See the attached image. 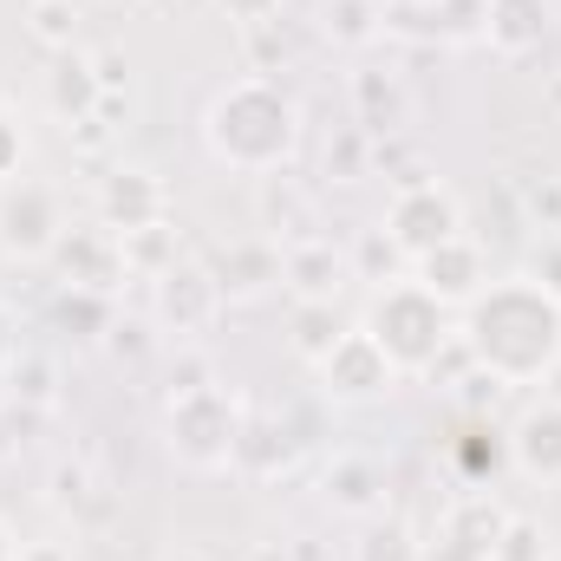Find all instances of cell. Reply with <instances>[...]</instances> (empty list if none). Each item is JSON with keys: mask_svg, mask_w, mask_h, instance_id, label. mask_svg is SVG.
Returning a JSON list of instances; mask_svg holds the SVG:
<instances>
[{"mask_svg": "<svg viewBox=\"0 0 561 561\" xmlns=\"http://www.w3.org/2000/svg\"><path fill=\"white\" fill-rule=\"evenodd\" d=\"M457 346L496 386H549L561 373V294L536 275L490 280L457 313Z\"/></svg>", "mask_w": 561, "mask_h": 561, "instance_id": "obj_1", "label": "cell"}, {"mask_svg": "<svg viewBox=\"0 0 561 561\" xmlns=\"http://www.w3.org/2000/svg\"><path fill=\"white\" fill-rule=\"evenodd\" d=\"M203 144L216 163L242 170V176H275L300 150V105L294 92H280L275 79L249 72L236 85H222L203 112Z\"/></svg>", "mask_w": 561, "mask_h": 561, "instance_id": "obj_2", "label": "cell"}, {"mask_svg": "<svg viewBox=\"0 0 561 561\" xmlns=\"http://www.w3.org/2000/svg\"><path fill=\"white\" fill-rule=\"evenodd\" d=\"M359 327L379 340V353H386L399 373H437V359L457 346V313H450L437 294H424L412 275L373 287Z\"/></svg>", "mask_w": 561, "mask_h": 561, "instance_id": "obj_3", "label": "cell"}, {"mask_svg": "<svg viewBox=\"0 0 561 561\" xmlns=\"http://www.w3.org/2000/svg\"><path fill=\"white\" fill-rule=\"evenodd\" d=\"M242 424H249V405L216 379V386L183 392V399L163 405V444H170V457H176L183 470L209 477V470H229V463H236Z\"/></svg>", "mask_w": 561, "mask_h": 561, "instance_id": "obj_4", "label": "cell"}, {"mask_svg": "<svg viewBox=\"0 0 561 561\" xmlns=\"http://www.w3.org/2000/svg\"><path fill=\"white\" fill-rule=\"evenodd\" d=\"M379 236H386L405 262H419V255H431V249H444L450 236H463V203H457L437 176L392 183V203H386Z\"/></svg>", "mask_w": 561, "mask_h": 561, "instance_id": "obj_5", "label": "cell"}, {"mask_svg": "<svg viewBox=\"0 0 561 561\" xmlns=\"http://www.w3.org/2000/svg\"><path fill=\"white\" fill-rule=\"evenodd\" d=\"M66 229H72V216H66V196L53 183H39V176L0 183V249L13 262H53Z\"/></svg>", "mask_w": 561, "mask_h": 561, "instance_id": "obj_6", "label": "cell"}, {"mask_svg": "<svg viewBox=\"0 0 561 561\" xmlns=\"http://www.w3.org/2000/svg\"><path fill=\"white\" fill-rule=\"evenodd\" d=\"M313 379H320V399L327 405H379V399H392L399 392V366L379 353V340L353 320L340 340H333V353L313 366Z\"/></svg>", "mask_w": 561, "mask_h": 561, "instance_id": "obj_7", "label": "cell"}, {"mask_svg": "<svg viewBox=\"0 0 561 561\" xmlns=\"http://www.w3.org/2000/svg\"><path fill=\"white\" fill-rule=\"evenodd\" d=\"M53 275H59V287H85V294L118 300V287L131 280V262H125L118 229H105L99 216H92V222H72V229L59 236V249H53Z\"/></svg>", "mask_w": 561, "mask_h": 561, "instance_id": "obj_8", "label": "cell"}, {"mask_svg": "<svg viewBox=\"0 0 561 561\" xmlns=\"http://www.w3.org/2000/svg\"><path fill=\"white\" fill-rule=\"evenodd\" d=\"M216 313H222V287H216V275H209L203 262H176L170 275L150 280V320H157L170 340L209 333Z\"/></svg>", "mask_w": 561, "mask_h": 561, "instance_id": "obj_9", "label": "cell"}, {"mask_svg": "<svg viewBox=\"0 0 561 561\" xmlns=\"http://www.w3.org/2000/svg\"><path fill=\"white\" fill-rule=\"evenodd\" d=\"M412 280H419L424 294H437L450 313H463L483 287H490V262H483V249L470 242V236H450L444 249H431L412 262Z\"/></svg>", "mask_w": 561, "mask_h": 561, "instance_id": "obj_10", "label": "cell"}, {"mask_svg": "<svg viewBox=\"0 0 561 561\" xmlns=\"http://www.w3.org/2000/svg\"><path fill=\"white\" fill-rule=\"evenodd\" d=\"M353 280V255L327 236H300L280 242V287L294 300H340V287Z\"/></svg>", "mask_w": 561, "mask_h": 561, "instance_id": "obj_11", "label": "cell"}, {"mask_svg": "<svg viewBox=\"0 0 561 561\" xmlns=\"http://www.w3.org/2000/svg\"><path fill=\"white\" fill-rule=\"evenodd\" d=\"M510 463H516L529 483L561 490V399L523 405V419L510 424Z\"/></svg>", "mask_w": 561, "mask_h": 561, "instance_id": "obj_12", "label": "cell"}, {"mask_svg": "<svg viewBox=\"0 0 561 561\" xmlns=\"http://www.w3.org/2000/svg\"><path fill=\"white\" fill-rule=\"evenodd\" d=\"M92 203H99V222H105V229H118V236L163 222V183H157L150 170H138V163H118V170H105Z\"/></svg>", "mask_w": 561, "mask_h": 561, "instance_id": "obj_13", "label": "cell"}, {"mask_svg": "<svg viewBox=\"0 0 561 561\" xmlns=\"http://www.w3.org/2000/svg\"><path fill=\"white\" fill-rule=\"evenodd\" d=\"M353 125L373 144L399 138L412 125V85L399 72H386V66H359L353 72Z\"/></svg>", "mask_w": 561, "mask_h": 561, "instance_id": "obj_14", "label": "cell"}, {"mask_svg": "<svg viewBox=\"0 0 561 561\" xmlns=\"http://www.w3.org/2000/svg\"><path fill=\"white\" fill-rule=\"evenodd\" d=\"M112 92L99 85V66H92V53H53L46 59V105H53V118L72 131V125H85V118H99V105H105Z\"/></svg>", "mask_w": 561, "mask_h": 561, "instance_id": "obj_15", "label": "cell"}, {"mask_svg": "<svg viewBox=\"0 0 561 561\" xmlns=\"http://www.w3.org/2000/svg\"><path fill=\"white\" fill-rule=\"evenodd\" d=\"M216 287H222V300H262V294H275L280 287V242L268 236H242V242H229L222 255H216Z\"/></svg>", "mask_w": 561, "mask_h": 561, "instance_id": "obj_16", "label": "cell"}, {"mask_svg": "<svg viewBox=\"0 0 561 561\" xmlns=\"http://www.w3.org/2000/svg\"><path fill=\"white\" fill-rule=\"evenodd\" d=\"M556 26V0H490V26H483V46L503 53V59H529Z\"/></svg>", "mask_w": 561, "mask_h": 561, "instance_id": "obj_17", "label": "cell"}, {"mask_svg": "<svg viewBox=\"0 0 561 561\" xmlns=\"http://www.w3.org/2000/svg\"><path fill=\"white\" fill-rule=\"evenodd\" d=\"M294 463H300V437H294L280 419H255V412H249L242 437H236V463H229V470H242L249 483H275V477H287Z\"/></svg>", "mask_w": 561, "mask_h": 561, "instance_id": "obj_18", "label": "cell"}, {"mask_svg": "<svg viewBox=\"0 0 561 561\" xmlns=\"http://www.w3.org/2000/svg\"><path fill=\"white\" fill-rule=\"evenodd\" d=\"M320 483H327V503H333L340 516H379V510H386V470H379L373 457H353V450H346V457L327 463Z\"/></svg>", "mask_w": 561, "mask_h": 561, "instance_id": "obj_19", "label": "cell"}, {"mask_svg": "<svg viewBox=\"0 0 561 561\" xmlns=\"http://www.w3.org/2000/svg\"><path fill=\"white\" fill-rule=\"evenodd\" d=\"M503 523H510V510L490 496V490H470V496H457L450 510H444V536H457L463 549H477V556L490 561V549H496V536H503Z\"/></svg>", "mask_w": 561, "mask_h": 561, "instance_id": "obj_20", "label": "cell"}, {"mask_svg": "<svg viewBox=\"0 0 561 561\" xmlns=\"http://www.w3.org/2000/svg\"><path fill=\"white\" fill-rule=\"evenodd\" d=\"M53 327H59L72 346H105V333L118 327V313H112V300H105V294L59 287V294H53Z\"/></svg>", "mask_w": 561, "mask_h": 561, "instance_id": "obj_21", "label": "cell"}, {"mask_svg": "<svg viewBox=\"0 0 561 561\" xmlns=\"http://www.w3.org/2000/svg\"><path fill=\"white\" fill-rule=\"evenodd\" d=\"M340 333H346V320H340L333 300H294V313H287V346H294L307 366H320Z\"/></svg>", "mask_w": 561, "mask_h": 561, "instance_id": "obj_22", "label": "cell"}, {"mask_svg": "<svg viewBox=\"0 0 561 561\" xmlns=\"http://www.w3.org/2000/svg\"><path fill=\"white\" fill-rule=\"evenodd\" d=\"M320 33L346 53L373 46L386 33V0H320Z\"/></svg>", "mask_w": 561, "mask_h": 561, "instance_id": "obj_23", "label": "cell"}, {"mask_svg": "<svg viewBox=\"0 0 561 561\" xmlns=\"http://www.w3.org/2000/svg\"><path fill=\"white\" fill-rule=\"evenodd\" d=\"M262 222H268V242H300L313 236V196H300L287 176H262Z\"/></svg>", "mask_w": 561, "mask_h": 561, "instance_id": "obj_24", "label": "cell"}, {"mask_svg": "<svg viewBox=\"0 0 561 561\" xmlns=\"http://www.w3.org/2000/svg\"><path fill=\"white\" fill-rule=\"evenodd\" d=\"M125 242V262H131V275L138 280H157L170 275L183 255H176V222L163 216V222H150V229H131V236H118Z\"/></svg>", "mask_w": 561, "mask_h": 561, "instance_id": "obj_25", "label": "cell"}, {"mask_svg": "<svg viewBox=\"0 0 561 561\" xmlns=\"http://www.w3.org/2000/svg\"><path fill=\"white\" fill-rule=\"evenodd\" d=\"M26 33H33V46H46V59L72 53L79 46V7L72 0H26Z\"/></svg>", "mask_w": 561, "mask_h": 561, "instance_id": "obj_26", "label": "cell"}, {"mask_svg": "<svg viewBox=\"0 0 561 561\" xmlns=\"http://www.w3.org/2000/svg\"><path fill=\"white\" fill-rule=\"evenodd\" d=\"M556 536L536 523V516H510L503 523V536H496V549H490V561H556Z\"/></svg>", "mask_w": 561, "mask_h": 561, "instance_id": "obj_27", "label": "cell"}, {"mask_svg": "<svg viewBox=\"0 0 561 561\" xmlns=\"http://www.w3.org/2000/svg\"><path fill=\"white\" fill-rule=\"evenodd\" d=\"M431 13H437L444 46H477L483 26H490V0H431Z\"/></svg>", "mask_w": 561, "mask_h": 561, "instance_id": "obj_28", "label": "cell"}, {"mask_svg": "<svg viewBox=\"0 0 561 561\" xmlns=\"http://www.w3.org/2000/svg\"><path fill=\"white\" fill-rule=\"evenodd\" d=\"M327 176H333V183H359V176H373V138H366L359 125L327 144Z\"/></svg>", "mask_w": 561, "mask_h": 561, "instance_id": "obj_29", "label": "cell"}, {"mask_svg": "<svg viewBox=\"0 0 561 561\" xmlns=\"http://www.w3.org/2000/svg\"><path fill=\"white\" fill-rule=\"evenodd\" d=\"M99 490H92V470L85 463H59L53 470V490H46V503L59 510V516H85V503H92Z\"/></svg>", "mask_w": 561, "mask_h": 561, "instance_id": "obj_30", "label": "cell"}, {"mask_svg": "<svg viewBox=\"0 0 561 561\" xmlns=\"http://www.w3.org/2000/svg\"><path fill=\"white\" fill-rule=\"evenodd\" d=\"M7 379H13V399H20V405H53V366H46V359H26V353H20Z\"/></svg>", "mask_w": 561, "mask_h": 561, "instance_id": "obj_31", "label": "cell"}, {"mask_svg": "<svg viewBox=\"0 0 561 561\" xmlns=\"http://www.w3.org/2000/svg\"><path fill=\"white\" fill-rule=\"evenodd\" d=\"M359 561H419V542H412L399 523H386V529H373V536H366Z\"/></svg>", "mask_w": 561, "mask_h": 561, "instance_id": "obj_32", "label": "cell"}, {"mask_svg": "<svg viewBox=\"0 0 561 561\" xmlns=\"http://www.w3.org/2000/svg\"><path fill=\"white\" fill-rule=\"evenodd\" d=\"M216 7H222V20H229V26H242V33H255V26H275V20H280V7H287V0H216Z\"/></svg>", "mask_w": 561, "mask_h": 561, "instance_id": "obj_33", "label": "cell"}, {"mask_svg": "<svg viewBox=\"0 0 561 561\" xmlns=\"http://www.w3.org/2000/svg\"><path fill=\"white\" fill-rule=\"evenodd\" d=\"M392 262H405V255H399V249H392V242L373 229V236H366V249H359V262H353V275H366L373 287H379V280L392 275Z\"/></svg>", "mask_w": 561, "mask_h": 561, "instance_id": "obj_34", "label": "cell"}, {"mask_svg": "<svg viewBox=\"0 0 561 561\" xmlns=\"http://www.w3.org/2000/svg\"><path fill=\"white\" fill-rule=\"evenodd\" d=\"M20 163H26V125L0 112V183H13V176H20Z\"/></svg>", "mask_w": 561, "mask_h": 561, "instance_id": "obj_35", "label": "cell"}, {"mask_svg": "<svg viewBox=\"0 0 561 561\" xmlns=\"http://www.w3.org/2000/svg\"><path fill=\"white\" fill-rule=\"evenodd\" d=\"M203 386H216L209 359H203V353H183V366H170V399H183V392H203Z\"/></svg>", "mask_w": 561, "mask_h": 561, "instance_id": "obj_36", "label": "cell"}, {"mask_svg": "<svg viewBox=\"0 0 561 561\" xmlns=\"http://www.w3.org/2000/svg\"><path fill=\"white\" fill-rule=\"evenodd\" d=\"M529 222H542V229H561V183H536L529 190Z\"/></svg>", "mask_w": 561, "mask_h": 561, "instance_id": "obj_37", "label": "cell"}, {"mask_svg": "<svg viewBox=\"0 0 561 561\" xmlns=\"http://www.w3.org/2000/svg\"><path fill=\"white\" fill-rule=\"evenodd\" d=\"M529 275L542 280L549 294H561V236H542V242H536V268H529Z\"/></svg>", "mask_w": 561, "mask_h": 561, "instance_id": "obj_38", "label": "cell"}, {"mask_svg": "<svg viewBox=\"0 0 561 561\" xmlns=\"http://www.w3.org/2000/svg\"><path fill=\"white\" fill-rule=\"evenodd\" d=\"M105 353H112V359H138L144 353V327L138 320H118V327L105 333Z\"/></svg>", "mask_w": 561, "mask_h": 561, "instance_id": "obj_39", "label": "cell"}, {"mask_svg": "<svg viewBox=\"0 0 561 561\" xmlns=\"http://www.w3.org/2000/svg\"><path fill=\"white\" fill-rule=\"evenodd\" d=\"M13 359H20V320H13V307L0 300V379L13 373Z\"/></svg>", "mask_w": 561, "mask_h": 561, "instance_id": "obj_40", "label": "cell"}, {"mask_svg": "<svg viewBox=\"0 0 561 561\" xmlns=\"http://www.w3.org/2000/svg\"><path fill=\"white\" fill-rule=\"evenodd\" d=\"M92 66H99V85H105V92H118V85H125V53H118V46L92 53Z\"/></svg>", "mask_w": 561, "mask_h": 561, "instance_id": "obj_41", "label": "cell"}, {"mask_svg": "<svg viewBox=\"0 0 561 561\" xmlns=\"http://www.w3.org/2000/svg\"><path fill=\"white\" fill-rule=\"evenodd\" d=\"M20 561H72L59 542H39V549H20Z\"/></svg>", "mask_w": 561, "mask_h": 561, "instance_id": "obj_42", "label": "cell"}, {"mask_svg": "<svg viewBox=\"0 0 561 561\" xmlns=\"http://www.w3.org/2000/svg\"><path fill=\"white\" fill-rule=\"evenodd\" d=\"M0 561H20V542H13V529H7V516H0Z\"/></svg>", "mask_w": 561, "mask_h": 561, "instance_id": "obj_43", "label": "cell"}, {"mask_svg": "<svg viewBox=\"0 0 561 561\" xmlns=\"http://www.w3.org/2000/svg\"><path fill=\"white\" fill-rule=\"evenodd\" d=\"M249 561H294V556H287V549H255Z\"/></svg>", "mask_w": 561, "mask_h": 561, "instance_id": "obj_44", "label": "cell"}, {"mask_svg": "<svg viewBox=\"0 0 561 561\" xmlns=\"http://www.w3.org/2000/svg\"><path fill=\"white\" fill-rule=\"evenodd\" d=\"M170 561H209V556H196V549H176V556H170Z\"/></svg>", "mask_w": 561, "mask_h": 561, "instance_id": "obj_45", "label": "cell"}, {"mask_svg": "<svg viewBox=\"0 0 561 561\" xmlns=\"http://www.w3.org/2000/svg\"><path fill=\"white\" fill-rule=\"evenodd\" d=\"M99 7H150V0H99Z\"/></svg>", "mask_w": 561, "mask_h": 561, "instance_id": "obj_46", "label": "cell"}, {"mask_svg": "<svg viewBox=\"0 0 561 561\" xmlns=\"http://www.w3.org/2000/svg\"><path fill=\"white\" fill-rule=\"evenodd\" d=\"M386 7H405V0H386Z\"/></svg>", "mask_w": 561, "mask_h": 561, "instance_id": "obj_47", "label": "cell"}, {"mask_svg": "<svg viewBox=\"0 0 561 561\" xmlns=\"http://www.w3.org/2000/svg\"><path fill=\"white\" fill-rule=\"evenodd\" d=\"M157 7H163V0H157Z\"/></svg>", "mask_w": 561, "mask_h": 561, "instance_id": "obj_48", "label": "cell"}, {"mask_svg": "<svg viewBox=\"0 0 561 561\" xmlns=\"http://www.w3.org/2000/svg\"><path fill=\"white\" fill-rule=\"evenodd\" d=\"M556 399H561V392H556Z\"/></svg>", "mask_w": 561, "mask_h": 561, "instance_id": "obj_49", "label": "cell"}, {"mask_svg": "<svg viewBox=\"0 0 561 561\" xmlns=\"http://www.w3.org/2000/svg\"><path fill=\"white\" fill-rule=\"evenodd\" d=\"M556 561H561V556H556Z\"/></svg>", "mask_w": 561, "mask_h": 561, "instance_id": "obj_50", "label": "cell"}]
</instances>
